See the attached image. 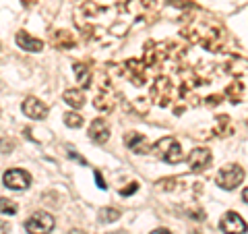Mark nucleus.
<instances>
[{
	"instance_id": "nucleus-26",
	"label": "nucleus",
	"mask_w": 248,
	"mask_h": 234,
	"mask_svg": "<svg viewBox=\"0 0 248 234\" xmlns=\"http://www.w3.org/2000/svg\"><path fill=\"white\" fill-rule=\"evenodd\" d=\"M217 100H221V96H211V98H207L205 102H207L209 106H217V104H219V102H217Z\"/></svg>"
},
{
	"instance_id": "nucleus-21",
	"label": "nucleus",
	"mask_w": 248,
	"mask_h": 234,
	"mask_svg": "<svg viewBox=\"0 0 248 234\" xmlns=\"http://www.w3.org/2000/svg\"><path fill=\"white\" fill-rule=\"evenodd\" d=\"M15 150V141H13V139H0V151H2V153H11Z\"/></svg>"
},
{
	"instance_id": "nucleus-27",
	"label": "nucleus",
	"mask_w": 248,
	"mask_h": 234,
	"mask_svg": "<svg viewBox=\"0 0 248 234\" xmlns=\"http://www.w3.org/2000/svg\"><path fill=\"white\" fill-rule=\"evenodd\" d=\"M151 234H172L170 230H166V228H157V230H153Z\"/></svg>"
},
{
	"instance_id": "nucleus-31",
	"label": "nucleus",
	"mask_w": 248,
	"mask_h": 234,
	"mask_svg": "<svg viewBox=\"0 0 248 234\" xmlns=\"http://www.w3.org/2000/svg\"><path fill=\"white\" fill-rule=\"evenodd\" d=\"M110 234H124V232H110Z\"/></svg>"
},
{
	"instance_id": "nucleus-19",
	"label": "nucleus",
	"mask_w": 248,
	"mask_h": 234,
	"mask_svg": "<svg viewBox=\"0 0 248 234\" xmlns=\"http://www.w3.org/2000/svg\"><path fill=\"white\" fill-rule=\"evenodd\" d=\"M17 209H19V205L15 203L13 199L0 197V214H9V216H13V214H17Z\"/></svg>"
},
{
	"instance_id": "nucleus-24",
	"label": "nucleus",
	"mask_w": 248,
	"mask_h": 234,
	"mask_svg": "<svg viewBox=\"0 0 248 234\" xmlns=\"http://www.w3.org/2000/svg\"><path fill=\"white\" fill-rule=\"evenodd\" d=\"M68 155H71V158H73V160H77V162H79V164H83V166H85V164H87V160H85V158H81V155H79V153H77L75 150H71V147H68Z\"/></svg>"
},
{
	"instance_id": "nucleus-7",
	"label": "nucleus",
	"mask_w": 248,
	"mask_h": 234,
	"mask_svg": "<svg viewBox=\"0 0 248 234\" xmlns=\"http://www.w3.org/2000/svg\"><path fill=\"white\" fill-rule=\"evenodd\" d=\"M172 81L168 79V77H159L157 81L153 83V89H151V96L157 100L159 106H168V102L172 100Z\"/></svg>"
},
{
	"instance_id": "nucleus-14",
	"label": "nucleus",
	"mask_w": 248,
	"mask_h": 234,
	"mask_svg": "<svg viewBox=\"0 0 248 234\" xmlns=\"http://www.w3.org/2000/svg\"><path fill=\"white\" fill-rule=\"evenodd\" d=\"M52 44L60 50H71V48H75V37L68 33V31H56V33L52 35Z\"/></svg>"
},
{
	"instance_id": "nucleus-28",
	"label": "nucleus",
	"mask_w": 248,
	"mask_h": 234,
	"mask_svg": "<svg viewBox=\"0 0 248 234\" xmlns=\"http://www.w3.org/2000/svg\"><path fill=\"white\" fill-rule=\"evenodd\" d=\"M37 2V0H23V4H27V6H33Z\"/></svg>"
},
{
	"instance_id": "nucleus-30",
	"label": "nucleus",
	"mask_w": 248,
	"mask_h": 234,
	"mask_svg": "<svg viewBox=\"0 0 248 234\" xmlns=\"http://www.w3.org/2000/svg\"><path fill=\"white\" fill-rule=\"evenodd\" d=\"M242 199H244L246 203H248V189H244V193H242Z\"/></svg>"
},
{
	"instance_id": "nucleus-15",
	"label": "nucleus",
	"mask_w": 248,
	"mask_h": 234,
	"mask_svg": "<svg viewBox=\"0 0 248 234\" xmlns=\"http://www.w3.org/2000/svg\"><path fill=\"white\" fill-rule=\"evenodd\" d=\"M62 100H64V102L71 108H83L85 93H83V89H66L64 96H62Z\"/></svg>"
},
{
	"instance_id": "nucleus-11",
	"label": "nucleus",
	"mask_w": 248,
	"mask_h": 234,
	"mask_svg": "<svg viewBox=\"0 0 248 234\" xmlns=\"http://www.w3.org/2000/svg\"><path fill=\"white\" fill-rule=\"evenodd\" d=\"M124 145H126L130 151H135V153H147L149 151L145 137L139 135V133H128V135L124 137Z\"/></svg>"
},
{
	"instance_id": "nucleus-10",
	"label": "nucleus",
	"mask_w": 248,
	"mask_h": 234,
	"mask_svg": "<svg viewBox=\"0 0 248 234\" xmlns=\"http://www.w3.org/2000/svg\"><path fill=\"white\" fill-rule=\"evenodd\" d=\"M17 44H19V48H23L25 52H42L44 50V42L37 40V37H33V35H29L27 31H19Z\"/></svg>"
},
{
	"instance_id": "nucleus-1",
	"label": "nucleus",
	"mask_w": 248,
	"mask_h": 234,
	"mask_svg": "<svg viewBox=\"0 0 248 234\" xmlns=\"http://www.w3.org/2000/svg\"><path fill=\"white\" fill-rule=\"evenodd\" d=\"M153 153L157 155V158H161L164 162H168V164H180L184 160L182 147H180V143H178L174 137L159 139V141L153 145Z\"/></svg>"
},
{
	"instance_id": "nucleus-29",
	"label": "nucleus",
	"mask_w": 248,
	"mask_h": 234,
	"mask_svg": "<svg viewBox=\"0 0 248 234\" xmlns=\"http://www.w3.org/2000/svg\"><path fill=\"white\" fill-rule=\"evenodd\" d=\"M68 234H85V232H83V230H79V228H75V230H71Z\"/></svg>"
},
{
	"instance_id": "nucleus-20",
	"label": "nucleus",
	"mask_w": 248,
	"mask_h": 234,
	"mask_svg": "<svg viewBox=\"0 0 248 234\" xmlns=\"http://www.w3.org/2000/svg\"><path fill=\"white\" fill-rule=\"evenodd\" d=\"M99 217H102L104 222H116L120 217V209H114V207L102 209V212H99Z\"/></svg>"
},
{
	"instance_id": "nucleus-12",
	"label": "nucleus",
	"mask_w": 248,
	"mask_h": 234,
	"mask_svg": "<svg viewBox=\"0 0 248 234\" xmlns=\"http://www.w3.org/2000/svg\"><path fill=\"white\" fill-rule=\"evenodd\" d=\"M126 77L135 85H143L145 83V73H143V65L139 60H128L126 62Z\"/></svg>"
},
{
	"instance_id": "nucleus-4",
	"label": "nucleus",
	"mask_w": 248,
	"mask_h": 234,
	"mask_svg": "<svg viewBox=\"0 0 248 234\" xmlns=\"http://www.w3.org/2000/svg\"><path fill=\"white\" fill-rule=\"evenodd\" d=\"M2 183H4V186H9L13 191H25L31 184V174L21 168H11L4 172Z\"/></svg>"
},
{
	"instance_id": "nucleus-22",
	"label": "nucleus",
	"mask_w": 248,
	"mask_h": 234,
	"mask_svg": "<svg viewBox=\"0 0 248 234\" xmlns=\"http://www.w3.org/2000/svg\"><path fill=\"white\" fill-rule=\"evenodd\" d=\"M137 189H139V184L137 183H130L126 189H120V195H122V197H128V195H133Z\"/></svg>"
},
{
	"instance_id": "nucleus-16",
	"label": "nucleus",
	"mask_w": 248,
	"mask_h": 234,
	"mask_svg": "<svg viewBox=\"0 0 248 234\" xmlns=\"http://www.w3.org/2000/svg\"><path fill=\"white\" fill-rule=\"evenodd\" d=\"M75 68V75H77V81H79V85L83 89L91 87V68H87L83 65V62H77V65L73 67Z\"/></svg>"
},
{
	"instance_id": "nucleus-6",
	"label": "nucleus",
	"mask_w": 248,
	"mask_h": 234,
	"mask_svg": "<svg viewBox=\"0 0 248 234\" xmlns=\"http://www.w3.org/2000/svg\"><path fill=\"white\" fill-rule=\"evenodd\" d=\"M211 151L205 150V147H197V150H192L190 155H188V166L192 172H203V170L209 168V164H211Z\"/></svg>"
},
{
	"instance_id": "nucleus-25",
	"label": "nucleus",
	"mask_w": 248,
	"mask_h": 234,
	"mask_svg": "<svg viewBox=\"0 0 248 234\" xmlns=\"http://www.w3.org/2000/svg\"><path fill=\"white\" fill-rule=\"evenodd\" d=\"M9 230H11V224L6 220H0V234H9Z\"/></svg>"
},
{
	"instance_id": "nucleus-13",
	"label": "nucleus",
	"mask_w": 248,
	"mask_h": 234,
	"mask_svg": "<svg viewBox=\"0 0 248 234\" xmlns=\"http://www.w3.org/2000/svg\"><path fill=\"white\" fill-rule=\"evenodd\" d=\"M155 9V0H128L126 11L133 15H145Z\"/></svg>"
},
{
	"instance_id": "nucleus-5",
	"label": "nucleus",
	"mask_w": 248,
	"mask_h": 234,
	"mask_svg": "<svg viewBox=\"0 0 248 234\" xmlns=\"http://www.w3.org/2000/svg\"><path fill=\"white\" fill-rule=\"evenodd\" d=\"M219 228L226 234H244L248 230V226H246V222L242 220V217H240V214L228 212V214H223L221 222H219Z\"/></svg>"
},
{
	"instance_id": "nucleus-23",
	"label": "nucleus",
	"mask_w": 248,
	"mask_h": 234,
	"mask_svg": "<svg viewBox=\"0 0 248 234\" xmlns=\"http://www.w3.org/2000/svg\"><path fill=\"white\" fill-rule=\"evenodd\" d=\"M93 176H95V181H97V186L99 189H106V181H104V176H102V172H99V170H95V172H93Z\"/></svg>"
},
{
	"instance_id": "nucleus-17",
	"label": "nucleus",
	"mask_w": 248,
	"mask_h": 234,
	"mask_svg": "<svg viewBox=\"0 0 248 234\" xmlns=\"http://www.w3.org/2000/svg\"><path fill=\"white\" fill-rule=\"evenodd\" d=\"M242 91H244V85L240 83V81H234V83H232L230 87L226 89V98L230 100L232 104H238L240 98H242Z\"/></svg>"
},
{
	"instance_id": "nucleus-9",
	"label": "nucleus",
	"mask_w": 248,
	"mask_h": 234,
	"mask_svg": "<svg viewBox=\"0 0 248 234\" xmlns=\"http://www.w3.org/2000/svg\"><path fill=\"white\" fill-rule=\"evenodd\" d=\"M89 139L93 143H106L108 139H110V127H108V122L104 118H95L91 122L89 127Z\"/></svg>"
},
{
	"instance_id": "nucleus-3",
	"label": "nucleus",
	"mask_w": 248,
	"mask_h": 234,
	"mask_svg": "<svg viewBox=\"0 0 248 234\" xmlns=\"http://www.w3.org/2000/svg\"><path fill=\"white\" fill-rule=\"evenodd\" d=\"M54 217L46 212H35L33 216L25 222V230L29 234H50L54 230Z\"/></svg>"
},
{
	"instance_id": "nucleus-2",
	"label": "nucleus",
	"mask_w": 248,
	"mask_h": 234,
	"mask_svg": "<svg viewBox=\"0 0 248 234\" xmlns=\"http://www.w3.org/2000/svg\"><path fill=\"white\" fill-rule=\"evenodd\" d=\"M217 184L221 186V189L226 191H234L236 186L244 181V168L238 166V164H228V166H223L219 172H217Z\"/></svg>"
},
{
	"instance_id": "nucleus-18",
	"label": "nucleus",
	"mask_w": 248,
	"mask_h": 234,
	"mask_svg": "<svg viewBox=\"0 0 248 234\" xmlns=\"http://www.w3.org/2000/svg\"><path fill=\"white\" fill-rule=\"evenodd\" d=\"M64 124L71 129H81L83 127V116L77 112H66L64 114Z\"/></svg>"
},
{
	"instance_id": "nucleus-8",
	"label": "nucleus",
	"mask_w": 248,
	"mask_h": 234,
	"mask_svg": "<svg viewBox=\"0 0 248 234\" xmlns=\"http://www.w3.org/2000/svg\"><path fill=\"white\" fill-rule=\"evenodd\" d=\"M23 112H25L27 118L40 120V118H46V116H48V106L37 98H27L25 102H23Z\"/></svg>"
}]
</instances>
